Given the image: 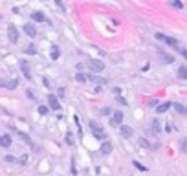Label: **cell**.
I'll use <instances>...</instances> for the list:
<instances>
[{"mask_svg": "<svg viewBox=\"0 0 187 176\" xmlns=\"http://www.w3.org/2000/svg\"><path fill=\"white\" fill-rule=\"evenodd\" d=\"M90 130H92V134H94L95 140H105V138H107V132H105L103 127L97 125L95 121H90Z\"/></svg>", "mask_w": 187, "mask_h": 176, "instance_id": "6da1fadb", "label": "cell"}, {"mask_svg": "<svg viewBox=\"0 0 187 176\" xmlns=\"http://www.w3.org/2000/svg\"><path fill=\"white\" fill-rule=\"evenodd\" d=\"M24 33L33 39V37H37V28H35L31 22H26V24H24Z\"/></svg>", "mask_w": 187, "mask_h": 176, "instance_id": "7a4b0ae2", "label": "cell"}, {"mask_svg": "<svg viewBox=\"0 0 187 176\" xmlns=\"http://www.w3.org/2000/svg\"><path fill=\"white\" fill-rule=\"evenodd\" d=\"M0 86L7 88V90H15L18 86V81L17 79H11V81H6V79H0Z\"/></svg>", "mask_w": 187, "mask_h": 176, "instance_id": "3957f363", "label": "cell"}, {"mask_svg": "<svg viewBox=\"0 0 187 176\" xmlns=\"http://www.w3.org/2000/svg\"><path fill=\"white\" fill-rule=\"evenodd\" d=\"M7 35H9V40H11L13 44L18 40V31H17V28H15L13 24H9V28H7Z\"/></svg>", "mask_w": 187, "mask_h": 176, "instance_id": "277c9868", "label": "cell"}, {"mask_svg": "<svg viewBox=\"0 0 187 176\" xmlns=\"http://www.w3.org/2000/svg\"><path fill=\"white\" fill-rule=\"evenodd\" d=\"M90 68H92V72L97 73V72H101V70L105 68V64H103L101 61H97V59H92V61H90Z\"/></svg>", "mask_w": 187, "mask_h": 176, "instance_id": "5b68a950", "label": "cell"}, {"mask_svg": "<svg viewBox=\"0 0 187 176\" xmlns=\"http://www.w3.org/2000/svg\"><path fill=\"white\" fill-rule=\"evenodd\" d=\"M48 105L51 110H61V103L59 99H55V95H48Z\"/></svg>", "mask_w": 187, "mask_h": 176, "instance_id": "8992f818", "label": "cell"}, {"mask_svg": "<svg viewBox=\"0 0 187 176\" xmlns=\"http://www.w3.org/2000/svg\"><path fill=\"white\" fill-rule=\"evenodd\" d=\"M121 121H123V112L116 110V112L112 114V119H110V123H112V125H121Z\"/></svg>", "mask_w": 187, "mask_h": 176, "instance_id": "52a82bcc", "label": "cell"}, {"mask_svg": "<svg viewBox=\"0 0 187 176\" xmlns=\"http://www.w3.org/2000/svg\"><path fill=\"white\" fill-rule=\"evenodd\" d=\"M119 132H121V136H123V138H130L134 130H132L130 127H127V125H121V129H119Z\"/></svg>", "mask_w": 187, "mask_h": 176, "instance_id": "ba28073f", "label": "cell"}, {"mask_svg": "<svg viewBox=\"0 0 187 176\" xmlns=\"http://www.w3.org/2000/svg\"><path fill=\"white\" fill-rule=\"evenodd\" d=\"M99 151H101V154H105V156H107V154H110V152H112V143H110V141H105V143L101 145V149H99Z\"/></svg>", "mask_w": 187, "mask_h": 176, "instance_id": "9c48e42d", "label": "cell"}, {"mask_svg": "<svg viewBox=\"0 0 187 176\" xmlns=\"http://www.w3.org/2000/svg\"><path fill=\"white\" fill-rule=\"evenodd\" d=\"M20 70H22V73L26 75V79H31V75H29V66H28L26 61H20Z\"/></svg>", "mask_w": 187, "mask_h": 176, "instance_id": "30bf717a", "label": "cell"}, {"mask_svg": "<svg viewBox=\"0 0 187 176\" xmlns=\"http://www.w3.org/2000/svg\"><path fill=\"white\" fill-rule=\"evenodd\" d=\"M31 18H33L35 22H46V17H44L40 11H35V13H31Z\"/></svg>", "mask_w": 187, "mask_h": 176, "instance_id": "8fae6325", "label": "cell"}, {"mask_svg": "<svg viewBox=\"0 0 187 176\" xmlns=\"http://www.w3.org/2000/svg\"><path fill=\"white\" fill-rule=\"evenodd\" d=\"M158 55H160V57H162V59H163L165 62H174V59H173V57H171L169 53H165L163 50H158Z\"/></svg>", "mask_w": 187, "mask_h": 176, "instance_id": "7c38bea8", "label": "cell"}, {"mask_svg": "<svg viewBox=\"0 0 187 176\" xmlns=\"http://www.w3.org/2000/svg\"><path fill=\"white\" fill-rule=\"evenodd\" d=\"M11 145V136H0V147H9Z\"/></svg>", "mask_w": 187, "mask_h": 176, "instance_id": "4fadbf2b", "label": "cell"}, {"mask_svg": "<svg viewBox=\"0 0 187 176\" xmlns=\"http://www.w3.org/2000/svg\"><path fill=\"white\" fill-rule=\"evenodd\" d=\"M171 107H174L176 112H180V114H184V116L187 114V108L184 107V105H180V103H171Z\"/></svg>", "mask_w": 187, "mask_h": 176, "instance_id": "5bb4252c", "label": "cell"}, {"mask_svg": "<svg viewBox=\"0 0 187 176\" xmlns=\"http://www.w3.org/2000/svg\"><path fill=\"white\" fill-rule=\"evenodd\" d=\"M163 40H165L169 46H174V48H178V46H180V44H178V40H176V39H173V37H163Z\"/></svg>", "mask_w": 187, "mask_h": 176, "instance_id": "9a60e30c", "label": "cell"}, {"mask_svg": "<svg viewBox=\"0 0 187 176\" xmlns=\"http://www.w3.org/2000/svg\"><path fill=\"white\" fill-rule=\"evenodd\" d=\"M75 81H77V83H86V81H88V75H84V73L79 72V73L75 75Z\"/></svg>", "mask_w": 187, "mask_h": 176, "instance_id": "2e32d148", "label": "cell"}, {"mask_svg": "<svg viewBox=\"0 0 187 176\" xmlns=\"http://www.w3.org/2000/svg\"><path fill=\"white\" fill-rule=\"evenodd\" d=\"M178 77H180V79H187V68L185 66H180V68H178Z\"/></svg>", "mask_w": 187, "mask_h": 176, "instance_id": "e0dca14e", "label": "cell"}, {"mask_svg": "<svg viewBox=\"0 0 187 176\" xmlns=\"http://www.w3.org/2000/svg\"><path fill=\"white\" fill-rule=\"evenodd\" d=\"M169 107H171V103H163V105H160V107H158V114H162V112L169 110Z\"/></svg>", "mask_w": 187, "mask_h": 176, "instance_id": "ac0fdd59", "label": "cell"}, {"mask_svg": "<svg viewBox=\"0 0 187 176\" xmlns=\"http://www.w3.org/2000/svg\"><path fill=\"white\" fill-rule=\"evenodd\" d=\"M18 136H20V138H22V140H24V141H26L28 145H31V147H35V145H33V141H31V140H29V138H28V136H26L24 132H18Z\"/></svg>", "mask_w": 187, "mask_h": 176, "instance_id": "d6986e66", "label": "cell"}, {"mask_svg": "<svg viewBox=\"0 0 187 176\" xmlns=\"http://www.w3.org/2000/svg\"><path fill=\"white\" fill-rule=\"evenodd\" d=\"M132 165H134V167H136V169H140V171H143V173H145V171H147V167H145V165H141V163H140V162H136V160H134V162H132Z\"/></svg>", "mask_w": 187, "mask_h": 176, "instance_id": "ffe728a7", "label": "cell"}, {"mask_svg": "<svg viewBox=\"0 0 187 176\" xmlns=\"http://www.w3.org/2000/svg\"><path fill=\"white\" fill-rule=\"evenodd\" d=\"M171 6H174L176 9H182V7H184V4H182L180 0H174V2H171Z\"/></svg>", "mask_w": 187, "mask_h": 176, "instance_id": "44dd1931", "label": "cell"}, {"mask_svg": "<svg viewBox=\"0 0 187 176\" xmlns=\"http://www.w3.org/2000/svg\"><path fill=\"white\" fill-rule=\"evenodd\" d=\"M59 55H61V51H59V50L55 48V50L51 51V59H53V61H57V59H59Z\"/></svg>", "mask_w": 187, "mask_h": 176, "instance_id": "7402d4cb", "label": "cell"}, {"mask_svg": "<svg viewBox=\"0 0 187 176\" xmlns=\"http://www.w3.org/2000/svg\"><path fill=\"white\" fill-rule=\"evenodd\" d=\"M92 81H94V83H97V84H105V83H107L103 77H92Z\"/></svg>", "mask_w": 187, "mask_h": 176, "instance_id": "603a6c76", "label": "cell"}, {"mask_svg": "<svg viewBox=\"0 0 187 176\" xmlns=\"http://www.w3.org/2000/svg\"><path fill=\"white\" fill-rule=\"evenodd\" d=\"M39 114H40V116H46V114H48V108H46V107H39Z\"/></svg>", "mask_w": 187, "mask_h": 176, "instance_id": "cb8c5ba5", "label": "cell"}, {"mask_svg": "<svg viewBox=\"0 0 187 176\" xmlns=\"http://www.w3.org/2000/svg\"><path fill=\"white\" fill-rule=\"evenodd\" d=\"M26 51H28V53H31V55H33V53H35V46H33V44H29V46H28V48H26Z\"/></svg>", "mask_w": 187, "mask_h": 176, "instance_id": "d4e9b609", "label": "cell"}, {"mask_svg": "<svg viewBox=\"0 0 187 176\" xmlns=\"http://www.w3.org/2000/svg\"><path fill=\"white\" fill-rule=\"evenodd\" d=\"M66 143H70V145H72V143H73V140H72V134H70V132H68V134H66Z\"/></svg>", "mask_w": 187, "mask_h": 176, "instance_id": "484cf974", "label": "cell"}, {"mask_svg": "<svg viewBox=\"0 0 187 176\" xmlns=\"http://www.w3.org/2000/svg\"><path fill=\"white\" fill-rule=\"evenodd\" d=\"M110 112H112L110 108H103V110H101V114H103V116H107V114H110Z\"/></svg>", "mask_w": 187, "mask_h": 176, "instance_id": "4316f807", "label": "cell"}, {"mask_svg": "<svg viewBox=\"0 0 187 176\" xmlns=\"http://www.w3.org/2000/svg\"><path fill=\"white\" fill-rule=\"evenodd\" d=\"M163 37H165L163 33H156V39H158V40H163Z\"/></svg>", "mask_w": 187, "mask_h": 176, "instance_id": "83f0119b", "label": "cell"}, {"mask_svg": "<svg viewBox=\"0 0 187 176\" xmlns=\"http://www.w3.org/2000/svg\"><path fill=\"white\" fill-rule=\"evenodd\" d=\"M140 145H141V147H149V143H147L145 140H140Z\"/></svg>", "mask_w": 187, "mask_h": 176, "instance_id": "f1b7e54d", "label": "cell"}, {"mask_svg": "<svg viewBox=\"0 0 187 176\" xmlns=\"http://www.w3.org/2000/svg\"><path fill=\"white\" fill-rule=\"evenodd\" d=\"M26 162H28V156H22V158H20V163L26 165Z\"/></svg>", "mask_w": 187, "mask_h": 176, "instance_id": "f546056e", "label": "cell"}, {"mask_svg": "<svg viewBox=\"0 0 187 176\" xmlns=\"http://www.w3.org/2000/svg\"><path fill=\"white\" fill-rule=\"evenodd\" d=\"M6 162H11V163H13V162H15V158H13V156H6Z\"/></svg>", "mask_w": 187, "mask_h": 176, "instance_id": "4dcf8cb0", "label": "cell"}, {"mask_svg": "<svg viewBox=\"0 0 187 176\" xmlns=\"http://www.w3.org/2000/svg\"><path fill=\"white\" fill-rule=\"evenodd\" d=\"M0 18H2V17H0Z\"/></svg>", "mask_w": 187, "mask_h": 176, "instance_id": "1f68e13d", "label": "cell"}]
</instances>
